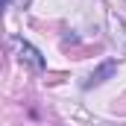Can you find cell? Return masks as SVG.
<instances>
[{
    "label": "cell",
    "instance_id": "obj_1",
    "mask_svg": "<svg viewBox=\"0 0 126 126\" xmlns=\"http://www.w3.org/2000/svg\"><path fill=\"white\" fill-rule=\"evenodd\" d=\"M12 47L18 50V59H21V62H27L32 70H44V59H41V53H38L32 44H27V41H21V38H15V35H12Z\"/></svg>",
    "mask_w": 126,
    "mask_h": 126
},
{
    "label": "cell",
    "instance_id": "obj_2",
    "mask_svg": "<svg viewBox=\"0 0 126 126\" xmlns=\"http://www.w3.org/2000/svg\"><path fill=\"white\" fill-rule=\"evenodd\" d=\"M114 70H117V64H114V62H106L103 67H97L94 73H91V79H88L85 85H100V82H106V79H109Z\"/></svg>",
    "mask_w": 126,
    "mask_h": 126
},
{
    "label": "cell",
    "instance_id": "obj_3",
    "mask_svg": "<svg viewBox=\"0 0 126 126\" xmlns=\"http://www.w3.org/2000/svg\"><path fill=\"white\" fill-rule=\"evenodd\" d=\"M6 6H9V9H27L30 0H6Z\"/></svg>",
    "mask_w": 126,
    "mask_h": 126
}]
</instances>
